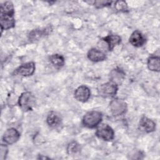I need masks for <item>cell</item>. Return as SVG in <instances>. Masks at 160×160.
Segmentation results:
<instances>
[{
    "label": "cell",
    "instance_id": "cell-1",
    "mask_svg": "<svg viewBox=\"0 0 160 160\" xmlns=\"http://www.w3.org/2000/svg\"><path fill=\"white\" fill-rule=\"evenodd\" d=\"M14 15V8L11 1H6L1 4L0 24L2 31L13 28L15 26Z\"/></svg>",
    "mask_w": 160,
    "mask_h": 160
},
{
    "label": "cell",
    "instance_id": "cell-2",
    "mask_svg": "<svg viewBox=\"0 0 160 160\" xmlns=\"http://www.w3.org/2000/svg\"><path fill=\"white\" fill-rule=\"evenodd\" d=\"M102 119V113L98 111H91L88 112L82 118V124L88 128H94L98 127Z\"/></svg>",
    "mask_w": 160,
    "mask_h": 160
},
{
    "label": "cell",
    "instance_id": "cell-3",
    "mask_svg": "<svg viewBox=\"0 0 160 160\" xmlns=\"http://www.w3.org/2000/svg\"><path fill=\"white\" fill-rule=\"evenodd\" d=\"M18 104L24 111H31L36 104V98L34 94L29 91L22 92L18 99Z\"/></svg>",
    "mask_w": 160,
    "mask_h": 160
},
{
    "label": "cell",
    "instance_id": "cell-4",
    "mask_svg": "<svg viewBox=\"0 0 160 160\" xmlns=\"http://www.w3.org/2000/svg\"><path fill=\"white\" fill-rule=\"evenodd\" d=\"M109 109L112 114L114 116H122L125 114L128 109L126 102L119 98L112 99L109 104Z\"/></svg>",
    "mask_w": 160,
    "mask_h": 160
},
{
    "label": "cell",
    "instance_id": "cell-5",
    "mask_svg": "<svg viewBox=\"0 0 160 160\" xmlns=\"http://www.w3.org/2000/svg\"><path fill=\"white\" fill-rule=\"evenodd\" d=\"M96 136L104 141H112L114 138V131L108 124H99L96 131Z\"/></svg>",
    "mask_w": 160,
    "mask_h": 160
},
{
    "label": "cell",
    "instance_id": "cell-6",
    "mask_svg": "<svg viewBox=\"0 0 160 160\" xmlns=\"http://www.w3.org/2000/svg\"><path fill=\"white\" fill-rule=\"evenodd\" d=\"M118 90V86L114 82L109 81L100 85L98 88L99 94L104 98L114 96Z\"/></svg>",
    "mask_w": 160,
    "mask_h": 160
},
{
    "label": "cell",
    "instance_id": "cell-7",
    "mask_svg": "<svg viewBox=\"0 0 160 160\" xmlns=\"http://www.w3.org/2000/svg\"><path fill=\"white\" fill-rule=\"evenodd\" d=\"M52 31L50 26L44 28H37L32 29L28 34V39L30 42H36L39 41L41 38L48 35Z\"/></svg>",
    "mask_w": 160,
    "mask_h": 160
},
{
    "label": "cell",
    "instance_id": "cell-8",
    "mask_svg": "<svg viewBox=\"0 0 160 160\" xmlns=\"http://www.w3.org/2000/svg\"><path fill=\"white\" fill-rule=\"evenodd\" d=\"M35 64L34 62H29L24 63L14 71V74L16 75H20L22 76H32L35 71Z\"/></svg>",
    "mask_w": 160,
    "mask_h": 160
},
{
    "label": "cell",
    "instance_id": "cell-9",
    "mask_svg": "<svg viewBox=\"0 0 160 160\" xmlns=\"http://www.w3.org/2000/svg\"><path fill=\"white\" fill-rule=\"evenodd\" d=\"M20 138V133L13 128L8 129L2 136L3 141L8 144H12L16 142Z\"/></svg>",
    "mask_w": 160,
    "mask_h": 160
},
{
    "label": "cell",
    "instance_id": "cell-10",
    "mask_svg": "<svg viewBox=\"0 0 160 160\" xmlns=\"http://www.w3.org/2000/svg\"><path fill=\"white\" fill-rule=\"evenodd\" d=\"M74 95L77 101L85 102L89 99L91 96V91L87 86H80L75 90Z\"/></svg>",
    "mask_w": 160,
    "mask_h": 160
},
{
    "label": "cell",
    "instance_id": "cell-11",
    "mask_svg": "<svg viewBox=\"0 0 160 160\" xmlns=\"http://www.w3.org/2000/svg\"><path fill=\"white\" fill-rule=\"evenodd\" d=\"M46 122L51 128L57 129L62 125V119L57 112L51 111L47 116Z\"/></svg>",
    "mask_w": 160,
    "mask_h": 160
},
{
    "label": "cell",
    "instance_id": "cell-12",
    "mask_svg": "<svg viewBox=\"0 0 160 160\" xmlns=\"http://www.w3.org/2000/svg\"><path fill=\"white\" fill-rule=\"evenodd\" d=\"M125 78V72L121 69L117 68L112 69L109 73L110 81L114 84L120 85Z\"/></svg>",
    "mask_w": 160,
    "mask_h": 160
},
{
    "label": "cell",
    "instance_id": "cell-13",
    "mask_svg": "<svg viewBox=\"0 0 160 160\" xmlns=\"http://www.w3.org/2000/svg\"><path fill=\"white\" fill-rule=\"evenodd\" d=\"M129 42L134 47L139 48L142 46L146 42V39L142 33L136 30L134 31L129 38Z\"/></svg>",
    "mask_w": 160,
    "mask_h": 160
},
{
    "label": "cell",
    "instance_id": "cell-14",
    "mask_svg": "<svg viewBox=\"0 0 160 160\" xmlns=\"http://www.w3.org/2000/svg\"><path fill=\"white\" fill-rule=\"evenodd\" d=\"M87 57L91 61L94 62L102 61L106 59V54L96 48H91L89 49L88 52Z\"/></svg>",
    "mask_w": 160,
    "mask_h": 160
},
{
    "label": "cell",
    "instance_id": "cell-15",
    "mask_svg": "<svg viewBox=\"0 0 160 160\" xmlns=\"http://www.w3.org/2000/svg\"><path fill=\"white\" fill-rule=\"evenodd\" d=\"M139 126L146 132H152L156 129V123L145 116H142L139 121Z\"/></svg>",
    "mask_w": 160,
    "mask_h": 160
},
{
    "label": "cell",
    "instance_id": "cell-16",
    "mask_svg": "<svg viewBox=\"0 0 160 160\" xmlns=\"http://www.w3.org/2000/svg\"><path fill=\"white\" fill-rule=\"evenodd\" d=\"M102 40L107 44L108 49L109 51H112L115 46L121 43V38L118 35L109 34L103 38Z\"/></svg>",
    "mask_w": 160,
    "mask_h": 160
},
{
    "label": "cell",
    "instance_id": "cell-17",
    "mask_svg": "<svg viewBox=\"0 0 160 160\" xmlns=\"http://www.w3.org/2000/svg\"><path fill=\"white\" fill-rule=\"evenodd\" d=\"M147 66L150 71L159 72L160 70V59L159 56H151L148 59Z\"/></svg>",
    "mask_w": 160,
    "mask_h": 160
},
{
    "label": "cell",
    "instance_id": "cell-18",
    "mask_svg": "<svg viewBox=\"0 0 160 160\" xmlns=\"http://www.w3.org/2000/svg\"><path fill=\"white\" fill-rule=\"evenodd\" d=\"M50 62L56 68H61L64 64V58L62 55L55 54L49 56Z\"/></svg>",
    "mask_w": 160,
    "mask_h": 160
},
{
    "label": "cell",
    "instance_id": "cell-19",
    "mask_svg": "<svg viewBox=\"0 0 160 160\" xmlns=\"http://www.w3.org/2000/svg\"><path fill=\"white\" fill-rule=\"evenodd\" d=\"M80 151V146L76 141H72L68 144L67 147V152L68 154L74 155Z\"/></svg>",
    "mask_w": 160,
    "mask_h": 160
},
{
    "label": "cell",
    "instance_id": "cell-20",
    "mask_svg": "<svg viewBox=\"0 0 160 160\" xmlns=\"http://www.w3.org/2000/svg\"><path fill=\"white\" fill-rule=\"evenodd\" d=\"M115 8L121 12H126L128 11V7L127 3L124 1H118L115 2Z\"/></svg>",
    "mask_w": 160,
    "mask_h": 160
},
{
    "label": "cell",
    "instance_id": "cell-21",
    "mask_svg": "<svg viewBox=\"0 0 160 160\" xmlns=\"http://www.w3.org/2000/svg\"><path fill=\"white\" fill-rule=\"evenodd\" d=\"M112 1H104V0H99V1H95L94 2V6L98 8V9H100V8H102L104 7H108V6H110L112 4Z\"/></svg>",
    "mask_w": 160,
    "mask_h": 160
},
{
    "label": "cell",
    "instance_id": "cell-22",
    "mask_svg": "<svg viewBox=\"0 0 160 160\" xmlns=\"http://www.w3.org/2000/svg\"><path fill=\"white\" fill-rule=\"evenodd\" d=\"M8 152V147L6 145L1 144V156H0L1 159H4L6 158Z\"/></svg>",
    "mask_w": 160,
    "mask_h": 160
}]
</instances>
